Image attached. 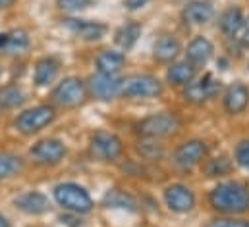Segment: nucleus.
<instances>
[{"label":"nucleus","mask_w":249,"mask_h":227,"mask_svg":"<svg viewBox=\"0 0 249 227\" xmlns=\"http://www.w3.org/2000/svg\"><path fill=\"white\" fill-rule=\"evenodd\" d=\"M211 206L222 214H246L249 210V189L244 183H218L209 195Z\"/></svg>","instance_id":"1"},{"label":"nucleus","mask_w":249,"mask_h":227,"mask_svg":"<svg viewBox=\"0 0 249 227\" xmlns=\"http://www.w3.org/2000/svg\"><path fill=\"white\" fill-rule=\"evenodd\" d=\"M54 200L64 210L71 214H87L93 208V200L89 193L75 183H60L54 189Z\"/></svg>","instance_id":"2"},{"label":"nucleus","mask_w":249,"mask_h":227,"mask_svg":"<svg viewBox=\"0 0 249 227\" xmlns=\"http://www.w3.org/2000/svg\"><path fill=\"white\" fill-rule=\"evenodd\" d=\"M178 127H180V121L174 114L160 112L141 119L137 125V131L145 139H162V137L174 135Z\"/></svg>","instance_id":"3"},{"label":"nucleus","mask_w":249,"mask_h":227,"mask_svg":"<svg viewBox=\"0 0 249 227\" xmlns=\"http://www.w3.org/2000/svg\"><path fill=\"white\" fill-rule=\"evenodd\" d=\"M162 93V83L153 75H131L124 79L120 95L124 98H155Z\"/></svg>","instance_id":"4"},{"label":"nucleus","mask_w":249,"mask_h":227,"mask_svg":"<svg viewBox=\"0 0 249 227\" xmlns=\"http://www.w3.org/2000/svg\"><path fill=\"white\" fill-rule=\"evenodd\" d=\"M87 97V89L85 83L77 77H66L62 83H58V87L53 91V102L62 106V108H75L79 104H83Z\"/></svg>","instance_id":"5"},{"label":"nucleus","mask_w":249,"mask_h":227,"mask_svg":"<svg viewBox=\"0 0 249 227\" xmlns=\"http://www.w3.org/2000/svg\"><path fill=\"white\" fill-rule=\"evenodd\" d=\"M54 121V108L53 106H35L25 110L16 117V129L23 135H33L45 129L49 123Z\"/></svg>","instance_id":"6"},{"label":"nucleus","mask_w":249,"mask_h":227,"mask_svg":"<svg viewBox=\"0 0 249 227\" xmlns=\"http://www.w3.org/2000/svg\"><path fill=\"white\" fill-rule=\"evenodd\" d=\"M220 89H222V83L218 79H214L213 75H205L187 85L184 98L191 104H203V102L214 98L220 93Z\"/></svg>","instance_id":"7"},{"label":"nucleus","mask_w":249,"mask_h":227,"mask_svg":"<svg viewBox=\"0 0 249 227\" xmlns=\"http://www.w3.org/2000/svg\"><path fill=\"white\" fill-rule=\"evenodd\" d=\"M91 152L93 156H97L99 160L105 162H112L122 154V141L114 135V133H107V131H99L93 135L91 139Z\"/></svg>","instance_id":"8"},{"label":"nucleus","mask_w":249,"mask_h":227,"mask_svg":"<svg viewBox=\"0 0 249 227\" xmlns=\"http://www.w3.org/2000/svg\"><path fill=\"white\" fill-rule=\"evenodd\" d=\"M205 156H207V145L203 141H187L180 145L178 150L174 152V164L184 171L193 170L205 160Z\"/></svg>","instance_id":"9"},{"label":"nucleus","mask_w":249,"mask_h":227,"mask_svg":"<svg viewBox=\"0 0 249 227\" xmlns=\"http://www.w3.org/2000/svg\"><path fill=\"white\" fill-rule=\"evenodd\" d=\"M64 154H66V146L60 141H56V139L39 141L29 150V156L37 164H41V166H54V164H58L64 158Z\"/></svg>","instance_id":"10"},{"label":"nucleus","mask_w":249,"mask_h":227,"mask_svg":"<svg viewBox=\"0 0 249 227\" xmlns=\"http://www.w3.org/2000/svg\"><path fill=\"white\" fill-rule=\"evenodd\" d=\"M122 83H124V79H120L118 75H107V73L99 71L97 75H91L89 91L99 100H112L116 95H120Z\"/></svg>","instance_id":"11"},{"label":"nucleus","mask_w":249,"mask_h":227,"mask_svg":"<svg viewBox=\"0 0 249 227\" xmlns=\"http://www.w3.org/2000/svg\"><path fill=\"white\" fill-rule=\"evenodd\" d=\"M164 202L166 206L176 214H187L195 206V195L186 185H170L164 191Z\"/></svg>","instance_id":"12"},{"label":"nucleus","mask_w":249,"mask_h":227,"mask_svg":"<svg viewBox=\"0 0 249 227\" xmlns=\"http://www.w3.org/2000/svg\"><path fill=\"white\" fill-rule=\"evenodd\" d=\"M66 29H70L73 35L81 37L83 41H99L101 37H105L107 33V25L97 23V21H89V19H64Z\"/></svg>","instance_id":"13"},{"label":"nucleus","mask_w":249,"mask_h":227,"mask_svg":"<svg viewBox=\"0 0 249 227\" xmlns=\"http://www.w3.org/2000/svg\"><path fill=\"white\" fill-rule=\"evenodd\" d=\"M249 104V89L244 83H234L224 93V108L228 114H242Z\"/></svg>","instance_id":"14"},{"label":"nucleus","mask_w":249,"mask_h":227,"mask_svg":"<svg viewBox=\"0 0 249 227\" xmlns=\"http://www.w3.org/2000/svg\"><path fill=\"white\" fill-rule=\"evenodd\" d=\"M214 8L209 0H193L184 8V19L191 25H205L213 19Z\"/></svg>","instance_id":"15"},{"label":"nucleus","mask_w":249,"mask_h":227,"mask_svg":"<svg viewBox=\"0 0 249 227\" xmlns=\"http://www.w3.org/2000/svg\"><path fill=\"white\" fill-rule=\"evenodd\" d=\"M213 52H214V47H213V43L209 39L195 37L187 45L186 56H187V62H191L193 65H205L213 58Z\"/></svg>","instance_id":"16"},{"label":"nucleus","mask_w":249,"mask_h":227,"mask_svg":"<svg viewBox=\"0 0 249 227\" xmlns=\"http://www.w3.org/2000/svg\"><path fill=\"white\" fill-rule=\"evenodd\" d=\"M29 49V37L25 31H10L0 35V52L4 54H23Z\"/></svg>","instance_id":"17"},{"label":"nucleus","mask_w":249,"mask_h":227,"mask_svg":"<svg viewBox=\"0 0 249 227\" xmlns=\"http://www.w3.org/2000/svg\"><path fill=\"white\" fill-rule=\"evenodd\" d=\"M16 206L25 214L37 216V214H43V212L49 210V200H47V196L43 193L31 191V193H25V195L18 196L16 198Z\"/></svg>","instance_id":"18"},{"label":"nucleus","mask_w":249,"mask_h":227,"mask_svg":"<svg viewBox=\"0 0 249 227\" xmlns=\"http://www.w3.org/2000/svg\"><path fill=\"white\" fill-rule=\"evenodd\" d=\"M195 73H197V65H193L191 62L186 60V62H178V64L170 65L166 71V79L170 85L182 87V85H189L195 79Z\"/></svg>","instance_id":"19"},{"label":"nucleus","mask_w":249,"mask_h":227,"mask_svg":"<svg viewBox=\"0 0 249 227\" xmlns=\"http://www.w3.org/2000/svg\"><path fill=\"white\" fill-rule=\"evenodd\" d=\"M58 69H60V62L56 58L53 56L41 58L37 62V65H35V85H39V87L51 85L56 79Z\"/></svg>","instance_id":"20"},{"label":"nucleus","mask_w":249,"mask_h":227,"mask_svg":"<svg viewBox=\"0 0 249 227\" xmlns=\"http://www.w3.org/2000/svg\"><path fill=\"white\" fill-rule=\"evenodd\" d=\"M97 69L101 73H107V75H118L122 71L125 64V56L122 52H116V50H103L99 56H97Z\"/></svg>","instance_id":"21"},{"label":"nucleus","mask_w":249,"mask_h":227,"mask_svg":"<svg viewBox=\"0 0 249 227\" xmlns=\"http://www.w3.org/2000/svg\"><path fill=\"white\" fill-rule=\"evenodd\" d=\"M153 54H155V58L159 62H172L174 58L180 54V43H178V39L176 37H170V35L160 37L155 43Z\"/></svg>","instance_id":"22"},{"label":"nucleus","mask_w":249,"mask_h":227,"mask_svg":"<svg viewBox=\"0 0 249 227\" xmlns=\"http://www.w3.org/2000/svg\"><path fill=\"white\" fill-rule=\"evenodd\" d=\"M244 25V16L240 8H228L220 17V29L226 37H238L240 29Z\"/></svg>","instance_id":"23"},{"label":"nucleus","mask_w":249,"mask_h":227,"mask_svg":"<svg viewBox=\"0 0 249 227\" xmlns=\"http://www.w3.org/2000/svg\"><path fill=\"white\" fill-rule=\"evenodd\" d=\"M139 35H141V25H139V23H135V21H129V23L122 25V27L116 31L114 41H116V45H118L120 49L129 50V49L137 43Z\"/></svg>","instance_id":"24"},{"label":"nucleus","mask_w":249,"mask_h":227,"mask_svg":"<svg viewBox=\"0 0 249 227\" xmlns=\"http://www.w3.org/2000/svg\"><path fill=\"white\" fill-rule=\"evenodd\" d=\"M25 102V93L18 85H6L0 89V106L2 108H16Z\"/></svg>","instance_id":"25"},{"label":"nucleus","mask_w":249,"mask_h":227,"mask_svg":"<svg viewBox=\"0 0 249 227\" xmlns=\"http://www.w3.org/2000/svg\"><path fill=\"white\" fill-rule=\"evenodd\" d=\"M105 206L107 208H124V210H135V200L125 195L124 191H118V189H112L105 195Z\"/></svg>","instance_id":"26"},{"label":"nucleus","mask_w":249,"mask_h":227,"mask_svg":"<svg viewBox=\"0 0 249 227\" xmlns=\"http://www.w3.org/2000/svg\"><path fill=\"white\" fill-rule=\"evenodd\" d=\"M19 170H21V162L18 156L10 152H0V181L16 175Z\"/></svg>","instance_id":"27"},{"label":"nucleus","mask_w":249,"mask_h":227,"mask_svg":"<svg viewBox=\"0 0 249 227\" xmlns=\"http://www.w3.org/2000/svg\"><path fill=\"white\" fill-rule=\"evenodd\" d=\"M228 170H230V162H228V158H224V156L211 160V162H209V166H207V173H209V177L224 175V173H228Z\"/></svg>","instance_id":"28"},{"label":"nucleus","mask_w":249,"mask_h":227,"mask_svg":"<svg viewBox=\"0 0 249 227\" xmlns=\"http://www.w3.org/2000/svg\"><path fill=\"white\" fill-rule=\"evenodd\" d=\"M139 152H141V156L143 158H147V160H159V158H162V146L160 145H155V143H139Z\"/></svg>","instance_id":"29"},{"label":"nucleus","mask_w":249,"mask_h":227,"mask_svg":"<svg viewBox=\"0 0 249 227\" xmlns=\"http://www.w3.org/2000/svg\"><path fill=\"white\" fill-rule=\"evenodd\" d=\"M236 162L249 170V141H242L238 146H236Z\"/></svg>","instance_id":"30"},{"label":"nucleus","mask_w":249,"mask_h":227,"mask_svg":"<svg viewBox=\"0 0 249 227\" xmlns=\"http://www.w3.org/2000/svg\"><path fill=\"white\" fill-rule=\"evenodd\" d=\"M60 8L68 10V12H79V10H85L93 4V0H58Z\"/></svg>","instance_id":"31"},{"label":"nucleus","mask_w":249,"mask_h":227,"mask_svg":"<svg viewBox=\"0 0 249 227\" xmlns=\"http://www.w3.org/2000/svg\"><path fill=\"white\" fill-rule=\"evenodd\" d=\"M207 227H249V222H242V220H214Z\"/></svg>","instance_id":"32"},{"label":"nucleus","mask_w":249,"mask_h":227,"mask_svg":"<svg viewBox=\"0 0 249 227\" xmlns=\"http://www.w3.org/2000/svg\"><path fill=\"white\" fill-rule=\"evenodd\" d=\"M238 41L242 43V47L249 49V17L244 19V25H242V29L238 33Z\"/></svg>","instance_id":"33"},{"label":"nucleus","mask_w":249,"mask_h":227,"mask_svg":"<svg viewBox=\"0 0 249 227\" xmlns=\"http://www.w3.org/2000/svg\"><path fill=\"white\" fill-rule=\"evenodd\" d=\"M147 2H151V0H125L124 6L127 10H139V8H143Z\"/></svg>","instance_id":"34"},{"label":"nucleus","mask_w":249,"mask_h":227,"mask_svg":"<svg viewBox=\"0 0 249 227\" xmlns=\"http://www.w3.org/2000/svg\"><path fill=\"white\" fill-rule=\"evenodd\" d=\"M14 2H16V0H0V10H4V8H10Z\"/></svg>","instance_id":"35"},{"label":"nucleus","mask_w":249,"mask_h":227,"mask_svg":"<svg viewBox=\"0 0 249 227\" xmlns=\"http://www.w3.org/2000/svg\"><path fill=\"white\" fill-rule=\"evenodd\" d=\"M0 227H10V224H8V220H6V218H4L2 214H0Z\"/></svg>","instance_id":"36"}]
</instances>
